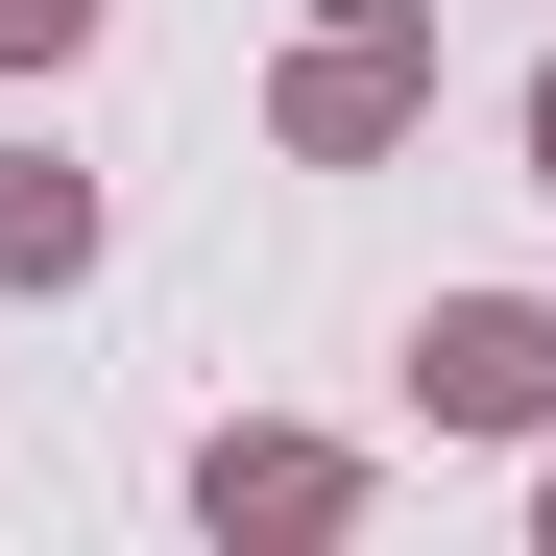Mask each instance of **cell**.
I'll use <instances>...</instances> for the list:
<instances>
[{
  "label": "cell",
  "mask_w": 556,
  "mask_h": 556,
  "mask_svg": "<svg viewBox=\"0 0 556 556\" xmlns=\"http://www.w3.org/2000/svg\"><path fill=\"white\" fill-rule=\"evenodd\" d=\"M532 169H556V98H532Z\"/></svg>",
  "instance_id": "8992f818"
},
{
  "label": "cell",
  "mask_w": 556,
  "mask_h": 556,
  "mask_svg": "<svg viewBox=\"0 0 556 556\" xmlns=\"http://www.w3.org/2000/svg\"><path fill=\"white\" fill-rule=\"evenodd\" d=\"M412 388H435L459 435H532V412H556V315H508V291H484V315H435V339H412Z\"/></svg>",
  "instance_id": "6da1fadb"
},
{
  "label": "cell",
  "mask_w": 556,
  "mask_h": 556,
  "mask_svg": "<svg viewBox=\"0 0 556 556\" xmlns=\"http://www.w3.org/2000/svg\"><path fill=\"white\" fill-rule=\"evenodd\" d=\"M218 532H339V459L315 435H218Z\"/></svg>",
  "instance_id": "3957f363"
},
{
  "label": "cell",
  "mask_w": 556,
  "mask_h": 556,
  "mask_svg": "<svg viewBox=\"0 0 556 556\" xmlns=\"http://www.w3.org/2000/svg\"><path fill=\"white\" fill-rule=\"evenodd\" d=\"M98 242V194H73V169H0V266H73Z\"/></svg>",
  "instance_id": "277c9868"
},
{
  "label": "cell",
  "mask_w": 556,
  "mask_h": 556,
  "mask_svg": "<svg viewBox=\"0 0 556 556\" xmlns=\"http://www.w3.org/2000/svg\"><path fill=\"white\" fill-rule=\"evenodd\" d=\"M412 73H435L412 25H339V49L291 73V146H388V122H412Z\"/></svg>",
  "instance_id": "7a4b0ae2"
},
{
  "label": "cell",
  "mask_w": 556,
  "mask_h": 556,
  "mask_svg": "<svg viewBox=\"0 0 556 556\" xmlns=\"http://www.w3.org/2000/svg\"><path fill=\"white\" fill-rule=\"evenodd\" d=\"M73 25H98V0H0V73H25V49H73Z\"/></svg>",
  "instance_id": "5b68a950"
}]
</instances>
